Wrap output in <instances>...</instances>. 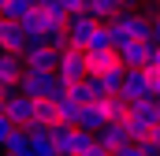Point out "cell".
Returning a JSON list of instances; mask_svg holds the SVG:
<instances>
[{
	"label": "cell",
	"instance_id": "4",
	"mask_svg": "<svg viewBox=\"0 0 160 156\" xmlns=\"http://www.w3.org/2000/svg\"><path fill=\"white\" fill-rule=\"evenodd\" d=\"M56 82H60L56 71H45V67H30V63H26V75H22V82H19V89H22L26 97L41 100V97H52Z\"/></svg>",
	"mask_w": 160,
	"mask_h": 156
},
{
	"label": "cell",
	"instance_id": "10",
	"mask_svg": "<svg viewBox=\"0 0 160 156\" xmlns=\"http://www.w3.org/2000/svg\"><path fill=\"white\" fill-rule=\"evenodd\" d=\"M112 67H127L119 48H97V52H89V75H108Z\"/></svg>",
	"mask_w": 160,
	"mask_h": 156
},
{
	"label": "cell",
	"instance_id": "2",
	"mask_svg": "<svg viewBox=\"0 0 160 156\" xmlns=\"http://www.w3.org/2000/svg\"><path fill=\"white\" fill-rule=\"evenodd\" d=\"M60 78L63 82H82V78L89 75V48H82V45H67L63 52H60Z\"/></svg>",
	"mask_w": 160,
	"mask_h": 156
},
{
	"label": "cell",
	"instance_id": "17",
	"mask_svg": "<svg viewBox=\"0 0 160 156\" xmlns=\"http://www.w3.org/2000/svg\"><path fill=\"white\" fill-rule=\"evenodd\" d=\"M38 4L41 0H8V4H0V11H4V19H26Z\"/></svg>",
	"mask_w": 160,
	"mask_h": 156
},
{
	"label": "cell",
	"instance_id": "14",
	"mask_svg": "<svg viewBox=\"0 0 160 156\" xmlns=\"http://www.w3.org/2000/svg\"><path fill=\"white\" fill-rule=\"evenodd\" d=\"M86 11H93L101 22H112L119 11H127V0H89V7Z\"/></svg>",
	"mask_w": 160,
	"mask_h": 156
},
{
	"label": "cell",
	"instance_id": "7",
	"mask_svg": "<svg viewBox=\"0 0 160 156\" xmlns=\"http://www.w3.org/2000/svg\"><path fill=\"white\" fill-rule=\"evenodd\" d=\"M153 93V78L145 67H127V78H123V97L127 100H142Z\"/></svg>",
	"mask_w": 160,
	"mask_h": 156
},
{
	"label": "cell",
	"instance_id": "15",
	"mask_svg": "<svg viewBox=\"0 0 160 156\" xmlns=\"http://www.w3.org/2000/svg\"><path fill=\"white\" fill-rule=\"evenodd\" d=\"M89 52H97V48H116V34H112V22H101L97 30H93V37L86 45Z\"/></svg>",
	"mask_w": 160,
	"mask_h": 156
},
{
	"label": "cell",
	"instance_id": "19",
	"mask_svg": "<svg viewBox=\"0 0 160 156\" xmlns=\"http://www.w3.org/2000/svg\"><path fill=\"white\" fill-rule=\"evenodd\" d=\"M78 156H116L108 145H101V141H89L86 149H78Z\"/></svg>",
	"mask_w": 160,
	"mask_h": 156
},
{
	"label": "cell",
	"instance_id": "13",
	"mask_svg": "<svg viewBox=\"0 0 160 156\" xmlns=\"http://www.w3.org/2000/svg\"><path fill=\"white\" fill-rule=\"evenodd\" d=\"M104 123H108V112H104V104H101V100H93V104H86V108H82V119H78L82 130H93V134H97Z\"/></svg>",
	"mask_w": 160,
	"mask_h": 156
},
{
	"label": "cell",
	"instance_id": "9",
	"mask_svg": "<svg viewBox=\"0 0 160 156\" xmlns=\"http://www.w3.org/2000/svg\"><path fill=\"white\" fill-rule=\"evenodd\" d=\"M60 52H63V48H56V45H48V41H45V45H34V48H26L22 56H26V63H30V67L56 71V67H60Z\"/></svg>",
	"mask_w": 160,
	"mask_h": 156
},
{
	"label": "cell",
	"instance_id": "11",
	"mask_svg": "<svg viewBox=\"0 0 160 156\" xmlns=\"http://www.w3.org/2000/svg\"><path fill=\"white\" fill-rule=\"evenodd\" d=\"M97 141H101V145H108V149L116 153L119 145H127V141H134V138H130L127 123H104V126L97 130Z\"/></svg>",
	"mask_w": 160,
	"mask_h": 156
},
{
	"label": "cell",
	"instance_id": "8",
	"mask_svg": "<svg viewBox=\"0 0 160 156\" xmlns=\"http://www.w3.org/2000/svg\"><path fill=\"white\" fill-rule=\"evenodd\" d=\"M26 41H30V34H26V26H22L19 19H4V22H0V48H8V52H26Z\"/></svg>",
	"mask_w": 160,
	"mask_h": 156
},
{
	"label": "cell",
	"instance_id": "16",
	"mask_svg": "<svg viewBox=\"0 0 160 156\" xmlns=\"http://www.w3.org/2000/svg\"><path fill=\"white\" fill-rule=\"evenodd\" d=\"M56 104H60V119H63V123L78 126V119H82V108H86V104H78V100H75L71 93H67V97H60Z\"/></svg>",
	"mask_w": 160,
	"mask_h": 156
},
{
	"label": "cell",
	"instance_id": "18",
	"mask_svg": "<svg viewBox=\"0 0 160 156\" xmlns=\"http://www.w3.org/2000/svg\"><path fill=\"white\" fill-rule=\"evenodd\" d=\"M104 78V89L108 93H123V78H127V67H112L108 75H101Z\"/></svg>",
	"mask_w": 160,
	"mask_h": 156
},
{
	"label": "cell",
	"instance_id": "20",
	"mask_svg": "<svg viewBox=\"0 0 160 156\" xmlns=\"http://www.w3.org/2000/svg\"><path fill=\"white\" fill-rule=\"evenodd\" d=\"M153 41H157V45H160V11H157V15H153Z\"/></svg>",
	"mask_w": 160,
	"mask_h": 156
},
{
	"label": "cell",
	"instance_id": "6",
	"mask_svg": "<svg viewBox=\"0 0 160 156\" xmlns=\"http://www.w3.org/2000/svg\"><path fill=\"white\" fill-rule=\"evenodd\" d=\"M153 45L157 41H145V37H130L119 45V56L127 67H149V60H153Z\"/></svg>",
	"mask_w": 160,
	"mask_h": 156
},
{
	"label": "cell",
	"instance_id": "1",
	"mask_svg": "<svg viewBox=\"0 0 160 156\" xmlns=\"http://www.w3.org/2000/svg\"><path fill=\"white\" fill-rule=\"evenodd\" d=\"M22 75H26V56H22V52H8V48H0V97L19 93Z\"/></svg>",
	"mask_w": 160,
	"mask_h": 156
},
{
	"label": "cell",
	"instance_id": "5",
	"mask_svg": "<svg viewBox=\"0 0 160 156\" xmlns=\"http://www.w3.org/2000/svg\"><path fill=\"white\" fill-rule=\"evenodd\" d=\"M97 26H101V19H97L93 11H75V15L67 19V34H71V45H82V48H86Z\"/></svg>",
	"mask_w": 160,
	"mask_h": 156
},
{
	"label": "cell",
	"instance_id": "3",
	"mask_svg": "<svg viewBox=\"0 0 160 156\" xmlns=\"http://www.w3.org/2000/svg\"><path fill=\"white\" fill-rule=\"evenodd\" d=\"M34 108H38V100H34V97H26L22 89H19V93L0 97V112L11 119L15 126H26V130H30V126H34Z\"/></svg>",
	"mask_w": 160,
	"mask_h": 156
},
{
	"label": "cell",
	"instance_id": "12",
	"mask_svg": "<svg viewBox=\"0 0 160 156\" xmlns=\"http://www.w3.org/2000/svg\"><path fill=\"white\" fill-rule=\"evenodd\" d=\"M52 123H60V104H56L52 97H41V100H38V108H34V126L48 130Z\"/></svg>",
	"mask_w": 160,
	"mask_h": 156
}]
</instances>
